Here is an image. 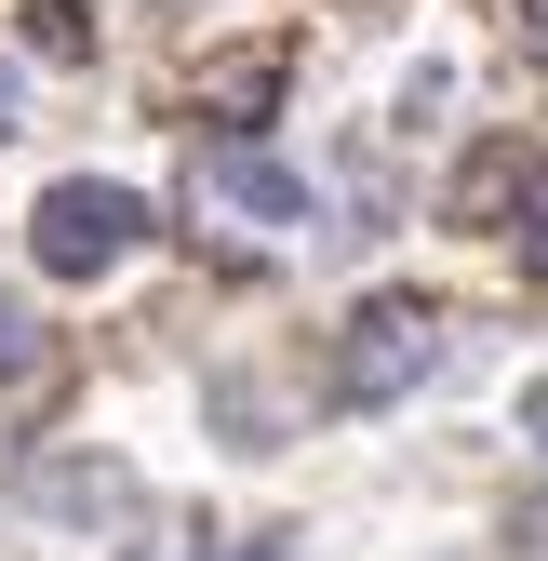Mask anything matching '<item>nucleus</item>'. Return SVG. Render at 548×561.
I'll use <instances>...</instances> for the list:
<instances>
[{
    "label": "nucleus",
    "instance_id": "obj_1",
    "mask_svg": "<svg viewBox=\"0 0 548 561\" xmlns=\"http://www.w3.org/2000/svg\"><path fill=\"white\" fill-rule=\"evenodd\" d=\"M442 295H415V280H401V295H362L349 321H334V401H401V388H415L429 362H442Z\"/></svg>",
    "mask_w": 548,
    "mask_h": 561
},
{
    "label": "nucleus",
    "instance_id": "obj_2",
    "mask_svg": "<svg viewBox=\"0 0 548 561\" xmlns=\"http://www.w3.org/2000/svg\"><path fill=\"white\" fill-rule=\"evenodd\" d=\"M187 215L215 228V241H295V228H308V187L267 161L254 134H215V148L187 161Z\"/></svg>",
    "mask_w": 548,
    "mask_h": 561
},
{
    "label": "nucleus",
    "instance_id": "obj_3",
    "mask_svg": "<svg viewBox=\"0 0 548 561\" xmlns=\"http://www.w3.org/2000/svg\"><path fill=\"white\" fill-rule=\"evenodd\" d=\"M27 241H41V267H54V280H107L134 241H148V201L107 187V174H67V187H41Z\"/></svg>",
    "mask_w": 548,
    "mask_h": 561
},
{
    "label": "nucleus",
    "instance_id": "obj_4",
    "mask_svg": "<svg viewBox=\"0 0 548 561\" xmlns=\"http://www.w3.org/2000/svg\"><path fill=\"white\" fill-rule=\"evenodd\" d=\"M455 215H468V228H509V254L548 267V134H495V148H468Z\"/></svg>",
    "mask_w": 548,
    "mask_h": 561
},
{
    "label": "nucleus",
    "instance_id": "obj_5",
    "mask_svg": "<svg viewBox=\"0 0 548 561\" xmlns=\"http://www.w3.org/2000/svg\"><path fill=\"white\" fill-rule=\"evenodd\" d=\"M14 495H27L41 522H121V508H134V481L94 468V455H27V468H14Z\"/></svg>",
    "mask_w": 548,
    "mask_h": 561
},
{
    "label": "nucleus",
    "instance_id": "obj_6",
    "mask_svg": "<svg viewBox=\"0 0 548 561\" xmlns=\"http://www.w3.org/2000/svg\"><path fill=\"white\" fill-rule=\"evenodd\" d=\"M201 107H215V121H267V107H282V54H215V67H201Z\"/></svg>",
    "mask_w": 548,
    "mask_h": 561
},
{
    "label": "nucleus",
    "instance_id": "obj_7",
    "mask_svg": "<svg viewBox=\"0 0 548 561\" xmlns=\"http://www.w3.org/2000/svg\"><path fill=\"white\" fill-rule=\"evenodd\" d=\"M27 41H41L54 67H81V54H94V27H81V0H27Z\"/></svg>",
    "mask_w": 548,
    "mask_h": 561
},
{
    "label": "nucleus",
    "instance_id": "obj_8",
    "mask_svg": "<svg viewBox=\"0 0 548 561\" xmlns=\"http://www.w3.org/2000/svg\"><path fill=\"white\" fill-rule=\"evenodd\" d=\"M41 362V334H27V308H0V375H27Z\"/></svg>",
    "mask_w": 548,
    "mask_h": 561
},
{
    "label": "nucleus",
    "instance_id": "obj_9",
    "mask_svg": "<svg viewBox=\"0 0 548 561\" xmlns=\"http://www.w3.org/2000/svg\"><path fill=\"white\" fill-rule=\"evenodd\" d=\"M201 561H295V548H267V535H254V548H201Z\"/></svg>",
    "mask_w": 548,
    "mask_h": 561
},
{
    "label": "nucleus",
    "instance_id": "obj_10",
    "mask_svg": "<svg viewBox=\"0 0 548 561\" xmlns=\"http://www.w3.org/2000/svg\"><path fill=\"white\" fill-rule=\"evenodd\" d=\"M522 428H535V455H548V388H535V401H522Z\"/></svg>",
    "mask_w": 548,
    "mask_h": 561
},
{
    "label": "nucleus",
    "instance_id": "obj_11",
    "mask_svg": "<svg viewBox=\"0 0 548 561\" xmlns=\"http://www.w3.org/2000/svg\"><path fill=\"white\" fill-rule=\"evenodd\" d=\"M0 134H14V81H0Z\"/></svg>",
    "mask_w": 548,
    "mask_h": 561
},
{
    "label": "nucleus",
    "instance_id": "obj_12",
    "mask_svg": "<svg viewBox=\"0 0 548 561\" xmlns=\"http://www.w3.org/2000/svg\"><path fill=\"white\" fill-rule=\"evenodd\" d=\"M535 41H548V0H535Z\"/></svg>",
    "mask_w": 548,
    "mask_h": 561
}]
</instances>
